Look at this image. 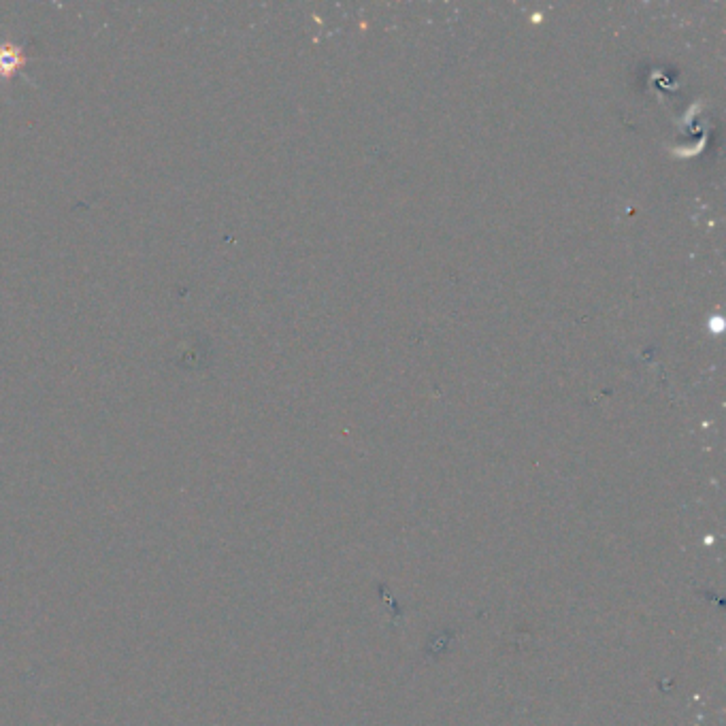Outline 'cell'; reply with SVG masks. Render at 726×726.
Returning <instances> with one entry per match:
<instances>
[{
	"mask_svg": "<svg viewBox=\"0 0 726 726\" xmlns=\"http://www.w3.org/2000/svg\"><path fill=\"white\" fill-rule=\"evenodd\" d=\"M26 54L20 45L3 43L0 45V77H9L15 71H20L26 64Z\"/></svg>",
	"mask_w": 726,
	"mask_h": 726,
	"instance_id": "1",
	"label": "cell"
}]
</instances>
